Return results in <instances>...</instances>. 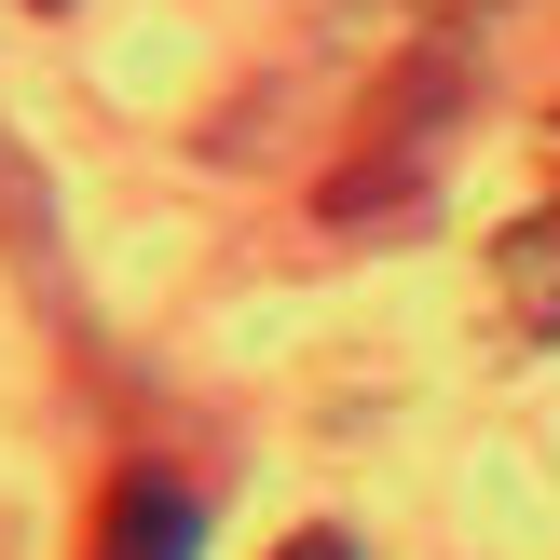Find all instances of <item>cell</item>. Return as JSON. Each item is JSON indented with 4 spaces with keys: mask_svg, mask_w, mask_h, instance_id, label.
<instances>
[{
    "mask_svg": "<svg viewBox=\"0 0 560 560\" xmlns=\"http://www.w3.org/2000/svg\"><path fill=\"white\" fill-rule=\"evenodd\" d=\"M452 124H465V69H452V55H410V69L370 96L355 151L328 164V219H397L410 191H424V164H438Z\"/></svg>",
    "mask_w": 560,
    "mask_h": 560,
    "instance_id": "1",
    "label": "cell"
},
{
    "mask_svg": "<svg viewBox=\"0 0 560 560\" xmlns=\"http://www.w3.org/2000/svg\"><path fill=\"white\" fill-rule=\"evenodd\" d=\"M206 547V506H191V479H164V465H124V479L96 492V547L82 560H191Z\"/></svg>",
    "mask_w": 560,
    "mask_h": 560,
    "instance_id": "2",
    "label": "cell"
},
{
    "mask_svg": "<svg viewBox=\"0 0 560 560\" xmlns=\"http://www.w3.org/2000/svg\"><path fill=\"white\" fill-rule=\"evenodd\" d=\"M273 560H355V534H342V520H301V534L273 547Z\"/></svg>",
    "mask_w": 560,
    "mask_h": 560,
    "instance_id": "3",
    "label": "cell"
},
{
    "mask_svg": "<svg viewBox=\"0 0 560 560\" xmlns=\"http://www.w3.org/2000/svg\"><path fill=\"white\" fill-rule=\"evenodd\" d=\"M547 233H560V206H547Z\"/></svg>",
    "mask_w": 560,
    "mask_h": 560,
    "instance_id": "4",
    "label": "cell"
}]
</instances>
